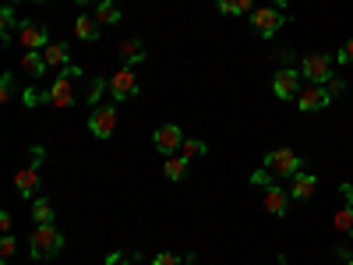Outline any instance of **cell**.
Wrapping results in <instances>:
<instances>
[{
	"label": "cell",
	"instance_id": "obj_1",
	"mask_svg": "<svg viewBox=\"0 0 353 265\" xmlns=\"http://www.w3.org/2000/svg\"><path fill=\"white\" fill-rule=\"evenodd\" d=\"M78 81H81V68H78V64H68V68L61 71V78H53V85L46 88L39 99L50 103L53 110H68V106L74 103V85H78Z\"/></svg>",
	"mask_w": 353,
	"mask_h": 265
},
{
	"label": "cell",
	"instance_id": "obj_2",
	"mask_svg": "<svg viewBox=\"0 0 353 265\" xmlns=\"http://www.w3.org/2000/svg\"><path fill=\"white\" fill-rule=\"evenodd\" d=\"M64 248V237H61V230H57L53 223H36L32 230V237H28V251H32L36 262H50L57 258Z\"/></svg>",
	"mask_w": 353,
	"mask_h": 265
},
{
	"label": "cell",
	"instance_id": "obj_3",
	"mask_svg": "<svg viewBox=\"0 0 353 265\" xmlns=\"http://www.w3.org/2000/svg\"><path fill=\"white\" fill-rule=\"evenodd\" d=\"M39 159H43V149L36 145V149H32V163H25V166L14 173V188H18L21 198H32V195L39 191Z\"/></svg>",
	"mask_w": 353,
	"mask_h": 265
},
{
	"label": "cell",
	"instance_id": "obj_4",
	"mask_svg": "<svg viewBox=\"0 0 353 265\" xmlns=\"http://www.w3.org/2000/svg\"><path fill=\"white\" fill-rule=\"evenodd\" d=\"M265 170L272 177H293V173H301V156L293 149H272L265 156Z\"/></svg>",
	"mask_w": 353,
	"mask_h": 265
},
{
	"label": "cell",
	"instance_id": "obj_5",
	"mask_svg": "<svg viewBox=\"0 0 353 265\" xmlns=\"http://www.w3.org/2000/svg\"><path fill=\"white\" fill-rule=\"evenodd\" d=\"M301 75L311 78V85H325L332 78V57L325 53H307L301 61Z\"/></svg>",
	"mask_w": 353,
	"mask_h": 265
},
{
	"label": "cell",
	"instance_id": "obj_6",
	"mask_svg": "<svg viewBox=\"0 0 353 265\" xmlns=\"http://www.w3.org/2000/svg\"><path fill=\"white\" fill-rule=\"evenodd\" d=\"M88 131H92L99 141H106L117 131V106H96L88 113Z\"/></svg>",
	"mask_w": 353,
	"mask_h": 265
},
{
	"label": "cell",
	"instance_id": "obj_7",
	"mask_svg": "<svg viewBox=\"0 0 353 265\" xmlns=\"http://www.w3.org/2000/svg\"><path fill=\"white\" fill-rule=\"evenodd\" d=\"M110 96L113 103H124V99H134L138 96V78L131 68H121L113 78H110Z\"/></svg>",
	"mask_w": 353,
	"mask_h": 265
},
{
	"label": "cell",
	"instance_id": "obj_8",
	"mask_svg": "<svg viewBox=\"0 0 353 265\" xmlns=\"http://www.w3.org/2000/svg\"><path fill=\"white\" fill-rule=\"evenodd\" d=\"M272 92L279 99H297L301 96V71L297 68H279L272 78Z\"/></svg>",
	"mask_w": 353,
	"mask_h": 265
},
{
	"label": "cell",
	"instance_id": "obj_9",
	"mask_svg": "<svg viewBox=\"0 0 353 265\" xmlns=\"http://www.w3.org/2000/svg\"><path fill=\"white\" fill-rule=\"evenodd\" d=\"M283 14L276 11V8H261V11H251V25H254V32L258 36H265V39H269V36H276L279 32V28H283Z\"/></svg>",
	"mask_w": 353,
	"mask_h": 265
},
{
	"label": "cell",
	"instance_id": "obj_10",
	"mask_svg": "<svg viewBox=\"0 0 353 265\" xmlns=\"http://www.w3.org/2000/svg\"><path fill=\"white\" fill-rule=\"evenodd\" d=\"M329 103H332V92H329L325 85H304L301 96H297V106H301L304 113H314V110L329 106Z\"/></svg>",
	"mask_w": 353,
	"mask_h": 265
},
{
	"label": "cell",
	"instance_id": "obj_11",
	"mask_svg": "<svg viewBox=\"0 0 353 265\" xmlns=\"http://www.w3.org/2000/svg\"><path fill=\"white\" fill-rule=\"evenodd\" d=\"M152 145H156V153L173 156V153L184 145V135H181V128H176V124H163V128L152 135Z\"/></svg>",
	"mask_w": 353,
	"mask_h": 265
},
{
	"label": "cell",
	"instance_id": "obj_12",
	"mask_svg": "<svg viewBox=\"0 0 353 265\" xmlns=\"http://www.w3.org/2000/svg\"><path fill=\"white\" fill-rule=\"evenodd\" d=\"M286 205H290V191H283L276 181L269 184V188H265V198H261V209L265 213H269V216H286Z\"/></svg>",
	"mask_w": 353,
	"mask_h": 265
},
{
	"label": "cell",
	"instance_id": "obj_13",
	"mask_svg": "<svg viewBox=\"0 0 353 265\" xmlns=\"http://www.w3.org/2000/svg\"><path fill=\"white\" fill-rule=\"evenodd\" d=\"M50 46V32L39 21H25L21 25V50H43Z\"/></svg>",
	"mask_w": 353,
	"mask_h": 265
},
{
	"label": "cell",
	"instance_id": "obj_14",
	"mask_svg": "<svg viewBox=\"0 0 353 265\" xmlns=\"http://www.w3.org/2000/svg\"><path fill=\"white\" fill-rule=\"evenodd\" d=\"M21 71H25L28 81H36V78H43L50 68H46V61H43L39 50H25V53H21Z\"/></svg>",
	"mask_w": 353,
	"mask_h": 265
},
{
	"label": "cell",
	"instance_id": "obj_15",
	"mask_svg": "<svg viewBox=\"0 0 353 265\" xmlns=\"http://www.w3.org/2000/svg\"><path fill=\"white\" fill-rule=\"evenodd\" d=\"M74 36H78L81 43H96V39H99V21H96V14H78Z\"/></svg>",
	"mask_w": 353,
	"mask_h": 265
},
{
	"label": "cell",
	"instance_id": "obj_16",
	"mask_svg": "<svg viewBox=\"0 0 353 265\" xmlns=\"http://www.w3.org/2000/svg\"><path fill=\"white\" fill-rule=\"evenodd\" d=\"M314 188H318V177H314V173H293V188H290L293 198L307 202V198L314 195Z\"/></svg>",
	"mask_w": 353,
	"mask_h": 265
},
{
	"label": "cell",
	"instance_id": "obj_17",
	"mask_svg": "<svg viewBox=\"0 0 353 265\" xmlns=\"http://www.w3.org/2000/svg\"><path fill=\"white\" fill-rule=\"evenodd\" d=\"M39 53H43L46 68H68V43H50Z\"/></svg>",
	"mask_w": 353,
	"mask_h": 265
},
{
	"label": "cell",
	"instance_id": "obj_18",
	"mask_svg": "<svg viewBox=\"0 0 353 265\" xmlns=\"http://www.w3.org/2000/svg\"><path fill=\"white\" fill-rule=\"evenodd\" d=\"M332 230H336V233H346V237H353V205H339L336 216H332Z\"/></svg>",
	"mask_w": 353,
	"mask_h": 265
},
{
	"label": "cell",
	"instance_id": "obj_19",
	"mask_svg": "<svg viewBox=\"0 0 353 265\" xmlns=\"http://www.w3.org/2000/svg\"><path fill=\"white\" fill-rule=\"evenodd\" d=\"M121 61H124V68L145 61V46H141L138 39H124V43H121Z\"/></svg>",
	"mask_w": 353,
	"mask_h": 265
},
{
	"label": "cell",
	"instance_id": "obj_20",
	"mask_svg": "<svg viewBox=\"0 0 353 265\" xmlns=\"http://www.w3.org/2000/svg\"><path fill=\"white\" fill-rule=\"evenodd\" d=\"M14 25H18V18H14V4H4V8H0V39H4V43H11Z\"/></svg>",
	"mask_w": 353,
	"mask_h": 265
},
{
	"label": "cell",
	"instance_id": "obj_21",
	"mask_svg": "<svg viewBox=\"0 0 353 265\" xmlns=\"http://www.w3.org/2000/svg\"><path fill=\"white\" fill-rule=\"evenodd\" d=\"M184 173H188V159L184 156H166V163H163V177H166V181H181Z\"/></svg>",
	"mask_w": 353,
	"mask_h": 265
},
{
	"label": "cell",
	"instance_id": "obj_22",
	"mask_svg": "<svg viewBox=\"0 0 353 265\" xmlns=\"http://www.w3.org/2000/svg\"><path fill=\"white\" fill-rule=\"evenodd\" d=\"M96 21L99 25H117V21H121V11H117L113 0H99V4H96Z\"/></svg>",
	"mask_w": 353,
	"mask_h": 265
},
{
	"label": "cell",
	"instance_id": "obj_23",
	"mask_svg": "<svg viewBox=\"0 0 353 265\" xmlns=\"http://www.w3.org/2000/svg\"><path fill=\"white\" fill-rule=\"evenodd\" d=\"M205 153H209V145L205 141H198V138H184V145H181V156L191 163V159H201Z\"/></svg>",
	"mask_w": 353,
	"mask_h": 265
},
{
	"label": "cell",
	"instance_id": "obj_24",
	"mask_svg": "<svg viewBox=\"0 0 353 265\" xmlns=\"http://www.w3.org/2000/svg\"><path fill=\"white\" fill-rule=\"evenodd\" d=\"M32 219H36V223H53V205H50V198H36V202H32Z\"/></svg>",
	"mask_w": 353,
	"mask_h": 265
},
{
	"label": "cell",
	"instance_id": "obj_25",
	"mask_svg": "<svg viewBox=\"0 0 353 265\" xmlns=\"http://www.w3.org/2000/svg\"><path fill=\"white\" fill-rule=\"evenodd\" d=\"M188 262H194V251H191V255H170V251H159V255L152 258V265H188Z\"/></svg>",
	"mask_w": 353,
	"mask_h": 265
},
{
	"label": "cell",
	"instance_id": "obj_26",
	"mask_svg": "<svg viewBox=\"0 0 353 265\" xmlns=\"http://www.w3.org/2000/svg\"><path fill=\"white\" fill-rule=\"evenodd\" d=\"M14 251H18V241L11 237V233H4V237H0V258L11 262V258H14Z\"/></svg>",
	"mask_w": 353,
	"mask_h": 265
},
{
	"label": "cell",
	"instance_id": "obj_27",
	"mask_svg": "<svg viewBox=\"0 0 353 265\" xmlns=\"http://www.w3.org/2000/svg\"><path fill=\"white\" fill-rule=\"evenodd\" d=\"M14 99V75L0 78V103H11Z\"/></svg>",
	"mask_w": 353,
	"mask_h": 265
},
{
	"label": "cell",
	"instance_id": "obj_28",
	"mask_svg": "<svg viewBox=\"0 0 353 265\" xmlns=\"http://www.w3.org/2000/svg\"><path fill=\"white\" fill-rule=\"evenodd\" d=\"M336 61H339V64H353V39H346V46L339 50Z\"/></svg>",
	"mask_w": 353,
	"mask_h": 265
},
{
	"label": "cell",
	"instance_id": "obj_29",
	"mask_svg": "<svg viewBox=\"0 0 353 265\" xmlns=\"http://www.w3.org/2000/svg\"><path fill=\"white\" fill-rule=\"evenodd\" d=\"M251 181H254L258 188H269V184H272V173H269V170H258V173L251 177Z\"/></svg>",
	"mask_w": 353,
	"mask_h": 265
},
{
	"label": "cell",
	"instance_id": "obj_30",
	"mask_svg": "<svg viewBox=\"0 0 353 265\" xmlns=\"http://www.w3.org/2000/svg\"><path fill=\"white\" fill-rule=\"evenodd\" d=\"M219 11L223 14H241V4L237 0H219Z\"/></svg>",
	"mask_w": 353,
	"mask_h": 265
},
{
	"label": "cell",
	"instance_id": "obj_31",
	"mask_svg": "<svg viewBox=\"0 0 353 265\" xmlns=\"http://www.w3.org/2000/svg\"><path fill=\"white\" fill-rule=\"evenodd\" d=\"M339 205H353V188L350 184H339Z\"/></svg>",
	"mask_w": 353,
	"mask_h": 265
},
{
	"label": "cell",
	"instance_id": "obj_32",
	"mask_svg": "<svg viewBox=\"0 0 353 265\" xmlns=\"http://www.w3.org/2000/svg\"><path fill=\"white\" fill-rule=\"evenodd\" d=\"M325 88H329V92H332V96H339V92H343V88H346V81H343V78H329V85H325Z\"/></svg>",
	"mask_w": 353,
	"mask_h": 265
},
{
	"label": "cell",
	"instance_id": "obj_33",
	"mask_svg": "<svg viewBox=\"0 0 353 265\" xmlns=\"http://www.w3.org/2000/svg\"><path fill=\"white\" fill-rule=\"evenodd\" d=\"M272 57H279V61H293V50L283 46V50H272Z\"/></svg>",
	"mask_w": 353,
	"mask_h": 265
},
{
	"label": "cell",
	"instance_id": "obj_34",
	"mask_svg": "<svg viewBox=\"0 0 353 265\" xmlns=\"http://www.w3.org/2000/svg\"><path fill=\"white\" fill-rule=\"evenodd\" d=\"M0 230L11 233V216H8V213H0Z\"/></svg>",
	"mask_w": 353,
	"mask_h": 265
},
{
	"label": "cell",
	"instance_id": "obj_35",
	"mask_svg": "<svg viewBox=\"0 0 353 265\" xmlns=\"http://www.w3.org/2000/svg\"><path fill=\"white\" fill-rule=\"evenodd\" d=\"M241 4V14H248V11H254V0H237Z\"/></svg>",
	"mask_w": 353,
	"mask_h": 265
},
{
	"label": "cell",
	"instance_id": "obj_36",
	"mask_svg": "<svg viewBox=\"0 0 353 265\" xmlns=\"http://www.w3.org/2000/svg\"><path fill=\"white\" fill-rule=\"evenodd\" d=\"M272 4H276V8H286V4H290V0H272Z\"/></svg>",
	"mask_w": 353,
	"mask_h": 265
},
{
	"label": "cell",
	"instance_id": "obj_37",
	"mask_svg": "<svg viewBox=\"0 0 353 265\" xmlns=\"http://www.w3.org/2000/svg\"><path fill=\"white\" fill-rule=\"evenodd\" d=\"M74 4H92V0H74Z\"/></svg>",
	"mask_w": 353,
	"mask_h": 265
},
{
	"label": "cell",
	"instance_id": "obj_38",
	"mask_svg": "<svg viewBox=\"0 0 353 265\" xmlns=\"http://www.w3.org/2000/svg\"><path fill=\"white\" fill-rule=\"evenodd\" d=\"M343 265H353V258H350V262H343Z\"/></svg>",
	"mask_w": 353,
	"mask_h": 265
},
{
	"label": "cell",
	"instance_id": "obj_39",
	"mask_svg": "<svg viewBox=\"0 0 353 265\" xmlns=\"http://www.w3.org/2000/svg\"><path fill=\"white\" fill-rule=\"evenodd\" d=\"M8 4H18V0H8Z\"/></svg>",
	"mask_w": 353,
	"mask_h": 265
},
{
	"label": "cell",
	"instance_id": "obj_40",
	"mask_svg": "<svg viewBox=\"0 0 353 265\" xmlns=\"http://www.w3.org/2000/svg\"><path fill=\"white\" fill-rule=\"evenodd\" d=\"M350 255H353V248H350Z\"/></svg>",
	"mask_w": 353,
	"mask_h": 265
},
{
	"label": "cell",
	"instance_id": "obj_41",
	"mask_svg": "<svg viewBox=\"0 0 353 265\" xmlns=\"http://www.w3.org/2000/svg\"><path fill=\"white\" fill-rule=\"evenodd\" d=\"M188 265H194V262H188Z\"/></svg>",
	"mask_w": 353,
	"mask_h": 265
},
{
	"label": "cell",
	"instance_id": "obj_42",
	"mask_svg": "<svg viewBox=\"0 0 353 265\" xmlns=\"http://www.w3.org/2000/svg\"><path fill=\"white\" fill-rule=\"evenodd\" d=\"M279 265H286V262H279Z\"/></svg>",
	"mask_w": 353,
	"mask_h": 265
},
{
	"label": "cell",
	"instance_id": "obj_43",
	"mask_svg": "<svg viewBox=\"0 0 353 265\" xmlns=\"http://www.w3.org/2000/svg\"><path fill=\"white\" fill-rule=\"evenodd\" d=\"M39 4H43V0H39Z\"/></svg>",
	"mask_w": 353,
	"mask_h": 265
}]
</instances>
